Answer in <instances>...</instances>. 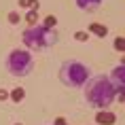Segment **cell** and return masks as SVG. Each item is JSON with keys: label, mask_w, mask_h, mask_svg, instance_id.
Masks as SVG:
<instances>
[{"label": "cell", "mask_w": 125, "mask_h": 125, "mask_svg": "<svg viewBox=\"0 0 125 125\" xmlns=\"http://www.w3.org/2000/svg\"><path fill=\"white\" fill-rule=\"evenodd\" d=\"M115 93L117 85L110 81L108 74H95L89 76L85 83V100L87 104H91L98 110H106L108 106L115 102Z\"/></svg>", "instance_id": "cell-1"}, {"label": "cell", "mask_w": 125, "mask_h": 125, "mask_svg": "<svg viewBox=\"0 0 125 125\" xmlns=\"http://www.w3.org/2000/svg\"><path fill=\"white\" fill-rule=\"evenodd\" d=\"M21 40L28 49L32 51H40V49H47V47H53L59 40L57 30L55 28H45L42 23H36V26H30L23 30L21 34Z\"/></svg>", "instance_id": "cell-2"}, {"label": "cell", "mask_w": 125, "mask_h": 125, "mask_svg": "<svg viewBox=\"0 0 125 125\" xmlns=\"http://www.w3.org/2000/svg\"><path fill=\"white\" fill-rule=\"evenodd\" d=\"M59 81L68 87H83L87 83V79L91 76L89 74V66L83 64L81 59H66L62 66H59Z\"/></svg>", "instance_id": "cell-3"}, {"label": "cell", "mask_w": 125, "mask_h": 125, "mask_svg": "<svg viewBox=\"0 0 125 125\" xmlns=\"http://www.w3.org/2000/svg\"><path fill=\"white\" fill-rule=\"evenodd\" d=\"M7 70L13 76H28L34 70V55L30 49H13L7 57Z\"/></svg>", "instance_id": "cell-4"}, {"label": "cell", "mask_w": 125, "mask_h": 125, "mask_svg": "<svg viewBox=\"0 0 125 125\" xmlns=\"http://www.w3.org/2000/svg\"><path fill=\"white\" fill-rule=\"evenodd\" d=\"M117 121V115L110 110H98L95 112V123L98 125H115Z\"/></svg>", "instance_id": "cell-5"}, {"label": "cell", "mask_w": 125, "mask_h": 125, "mask_svg": "<svg viewBox=\"0 0 125 125\" xmlns=\"http://www.w3.org/2000/svg\"><path fill=\"white\" fill-rule=\"evenodd\" d=\"M108 76H110V81L117 87H125V66H121V64L115 66V68H112V72L108 74Z\"/></svg>", "instance_id": "cell-6"}, {"label": "cell", "mask_w": 125, "mask_h": 125, "mask_svg": "<svg viewBox=\"0 0 125 125\" xmlns=\"http://www.w3.org/2000/svg\"><path fill=\"white\" fill-rule=\"evenodd\" d=\"M102 0H76V7L83 11H98Z\"/></svg>", "instance_id": "cell-7"}, {"label": "cell", "mask_w": 125, "mask_h": 125, "mask_svg": "<svg viewBox=\"0 0 125 125\" xmlns=\"http://www.w3.org/2000/svg\"><path fill=\"white\" fill-rule=\"evenodd\" d=\"M89 34H95L98 38H104L106 34H108V28L104 26V23H89V30H87Z\"/></svg>", "instance_id": "cell-8"}, {"label": "cell", "mask_w": 125, "mask_h": 125, "mask_svg": "<svg viewBox=\"0 0 125 125\" xmlns=\"http://www.w3.org/2000/svg\"><path fill=\"white\" fill-rule=\"evenodd\" d=\"M26 98V89L23 87H15L9 91V100H13V102H21V100Z\"/></svg>", "instance_id": "cell-9"}, {"label": "cell", "mask_w": 125, "mask_h": 125, "mask_svg": "<svg viewBox=\"0 0 125 125\" xmlns=\"http://www.w3.org/2000/svg\"><path fill=\"white\" fill-rule=\"evenodd\" d=\"M38 9H28V13H26V21L30 23V26H36L38 23Z\"/></svg>", "instance_id": "cell-10"}, {"label": "cell", "mask_w": 125, "mask_h": 125, "mask_svg": "<svg viewBox=\"0 0 125 125\" xmlns=\"http://www.w3.org/2000/svg\"><path fill=\"white\" fill-rule=\"evenodd\" d=\"M17 4H19L21 9H38L40 7L38 0H17Z\"/></svg>", "instance_id": "cell-11"}, {"label": "cell", "mask_w": 125, "mask_h": 125, "mask_svg": "<svg viewBox=\"0 0 125 125\" xmlns=\"http://www.w3.org/2000/svg\"><path fill=\"white\" fill-rule=\"evenodd\" d=\"M74 40L87 42V40H89V32H87V30H76V32H74Z\"/></svg>", "instance_id": "cell-12"}, {"label": "cell", "mask_w": 125, "mask_h": 125, "mask_svg": "<svg viewBox=\"0 0 125 125\" xmlns=\"http://www.w3.org/2000/svg\"><path fill=\"white\" fill-rule=\"evenodd\" d=\"M115 49H117V51H121V53H125V36H117V38H115Z\"/></svg>", "instance_id": "cell-13"}, {"label": "cell", "mask_w": 125, "mask_h": 125, "mask_svg": "<svg viewBox=\"0 0 125 125\" xmlns=\"http://www.w3.org/2000/svg\"><path fill=\"white\" fill-rule=\"evenodd\" d=\"M55 23H57V17L55 15H47L45 19H42V26L45 28H55Z\"/></svg>", "instance_id": "cell-14"}, {"label": "cell", "mask_w": 125, "mask_h": 125, "mask_svg": "<svg viewBox=\"0 0 125 125\" xmlns=\"http://www.w3.org/2000/svg\"><path fill=\"white\" fill-rule=\"evenodd\" d=\"M9 21H11L13 26H15V23H19V21H21V13H19V11H11V13H9Z\"/></svg>", "instance_id": "cell-15"}, {"label": "cell", "mask_w": 125, "mask_h": 125, "mask_svg": "<svg viewBox=\"0 0 125 125\" xmlns=\"http://www.w3.org/2000/svg\"><path fill=\"white\" fill-rule=\"evenodd\" d=\"M115 100H119V102H125V87H117V93H115Z\"/></svg>", "instance_id": "cell-16"}, {"label": "cell", "mask_w": 125, "mask_h": 125, "mask_svg": "<svg viewBox=\"0 0 125 125\" xmlns=\"http://www.w3.org/2000/svg\"><path fill=\"white\" fill-rule=\"evenodd\" d=\"M53 125H66V119H64V117H57L55 121H53Z\"/></svg>", "instance_id": "cell-17"}, {"label": "cell", "mask_w": 125, "mask_h": 125, "mask_svg": "<svg viewBox=\"0 0 125 125\" xmlns=\"http://www.w3.org/2000/svg\"><path fill=\"white\" fill-rule=\"evenodd\" d=\"M0 100H9V91L7 89H0Z\"/></svg>", "instance_id": "cell-18"}, {"label": "cell", "mask_w": 125, "mask_h": 125, "mask_svg": "<svg viewBox=\"0 0 125 125\" xmlns=\"http://www.w3.org/2000/svg\"><path fill=\"white\" fill-rule=\"evenodd\" d=\"M121 66H125V55H123V57H121Z\"/></svg>", "instance_id": "cell-19"}, {"label": "cell", "mask_w": 125, "mask_h": 125, "mask_svg": "<svg viewBox=\"0 0 125 125\" xmlns=\"http://www.w3.org/2000/svg\"><path fill=\"white\" fill-rule=\"evenodd\" d=\"M15 125H21V123H15Z\"/></svg>", "instance_id": "cell-20"}, {"label": "cell", "mask_w": 125, "mask_h": 125, "mask_svg": "<svg viewBox=\"0 0 125 125\" xmlns=\"http://www.w3.org/2000/svg\"><path fill=\"white\" fill-rule=\"evenodd\" d=\"M66 125H70V123H66Z\"/></svg>", "instance_id": "cell-21"}]
</instances>
